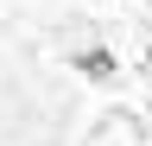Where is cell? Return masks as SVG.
I'll use <instances>...</instances> for the list:
<instances>
[{"label":"cell","mask_w":152,"mask_h":146,"mask_svg":"<svg viewBox=\"0 0 152 146\" xmlns=\"http://www.w3.org/2000/svg\"><path fill=\"white\" fill-rule=\"evenodd\" d=\"M146 76H152V45H146Z\"/></svg>","instance_id":"cell-2"},{"label":"cell","mask_w":152,"mask_h":146,"mask_svg":"<svg viewBox=\"0 0 152 146\" xmlns=\"http://www.w3.org/2000/svg\"><path fill=\"white\" fill-rule=\"evenodd\" d=\"M70 64L83 70L89 83H108V76H114V51H108V45H89V51H76Z\"/></svg>","instance_id":"cell-1"}]
</instances>
